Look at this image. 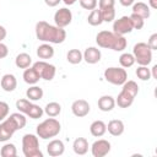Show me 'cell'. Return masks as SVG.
Segmentation results:
<instances>
[{
  "instance_id": "cell-1",
  "label": "cell",
  "mask_w": 157,
  "mask_h": 157,
  "mask_svg": "<svg viewBox=\"0 0 157 157\" xmlns=\"http://www.w3.org/2000/svg\"><path fill=\"white\" fill-rule=\"evenodd\" d=\"M36 37L44 43L60 44L66 39V32L64 28L53 26L45 21L36 23Z\"/></svg>"
},
{
  "instance_id": "cell-2",
  "label": "cell",
  "mask_w": 157,
  "mask_h": 157,
  "mask_svg": "<svg viewBox=\"0 0 157 157\" xmlns=\"http://www.w3.org/2000/svg\"><path fill=\"white\" fill-rule=\"evenodd\" d=\"M27 119L25 114L20 113H12L10 117L5 118L0 123V142H5L12 137V135L26 126Z\"/></svg>"
},
{
  "instance_id": "cell-3",
  "label": "cell",
  "mask_w": 157,
  "mask_h": 157,
  "mask_svg": "<svg viewBox=\"0 0 157 157\" xmlns=\"http://www.w3.org/2000/svg\"><path fill=\"white\" fill-rule=\"evenodd\" d=\"M96 43L101 48L112 49L114 52H123L128 45V42L124 36H119L112 31L98 32V34L96 36Z\"/></svg>"
},
{
  "instance_id": "cell-4",
  "label": "cell",
  "mask_w": 157,
  "mask_h": 157,
  "mask_svg": "<svg viewBox=\"0 0 157 157\" xmlns=\"http://www.w3.org/2000/svg\"><path fill=\"white\" fill-rule=\"evenodd\" d=\"M137 93H139L137 83L132 80H126L123 83V88L115 99V104H118V107L120 108H129L134 103V99L137 96Z\"/></svg>"
},
{
  "instance_id": "cell-5",
  "label": "cell",
  "mask_w": 157,
  "mask_h": 157,
  "mask_svg": "<svg viewBox=\"0 0 157 157\" xmlns=\"http://www.w3.org/2000/svg\"><path fill=\"white\" fill-rule=\"evenodd\" d=\"M60 130H61V125H60L59 120H56L55 118H52V117L43 120L40 124L37 125V135L43 140L55 137L56 135H59Z\"/></svg>"
},
{
  "instance_id": "cell-6",
  "label": "cell",
  "mask_w": 157,
  "mask_h": 157,
  "mask_svg": "<svg viewBox=\"0 0 157 157\" xmlns=\"http://www.w3.org/2000/svg\"><path fill=\"white\" fill-rule=\"evenodd\" d=\"M22 152L25 157H43L38 137L34 134H26L22 137Z\"/></svg>"
},
{
  "instance_id": "cell-7",
  "label": "cell",
  "mask_w": 157,
  "mask_h": 157,
  "mask_svg": "<svg viewBox=\"0 0 157 157\" xmlns=\"http://www.w3.org/2000/svg\"><path fill=\"white\" fill-rule=\"evenodd\" d=\"M132 55L135 58V63L139 65L147 66L152 61V49L145 42H139L132 48Z\"/></svg>"
},
{
  "instance_id": "cell-8",
  "label": "cell",
  "mask_w": 157,
  "mask_h": 157,
  "mask_svg": "<svg viewBox=\"0 0 157 157\" xmlns=\"http://www.w3.org/2000/svg\"><path fill=\"white\" fill-rule=\"evenodd\" d=\"M16 108L18 109V112L29 117L31 119L42 118V115L44 114L43 108L32 103L29 99H18V101H16Z\"/></svg>"
},
{
  "instance_id": "cell-9",
  "label": "cell",
  "mask_w": 157,
  "mask_h": 157,
  "mask_svg": "<svg viewBox=\"0 0 157 157\" xmlns=\"http://www.w3.org/2000/svg\"><path fill=\"white\" fill-rule=\"evenodd\" d=\"M104 78L107 82H109L112 85L120 86L128 80V72L123 67L110 66L104 70Z\"/></svg>"
},
{
  "instance_id": "cell-10",
  "label": "cell",
  "mask_w": 157,
  "mask_h": 157,
  "mask_svg": "<svg viewBox=\"0 0 157 157\" xmlns=\"http://www.w3.org/2000/svg\"><path fill=\"white\" fill-rule=\"evenodd\" d=\"M37 74L39 75L40 78L45 80V81H52L55 76V72H56V69L53 64H49L44 60H39V61H36L32 66Z\"/></svg>"
},
{
  "instance_id": "cell-11",
  "label": "cell",
  "mask_w": 157,
  "mask_h": 157,
  "mask_svg": "<svg viewBox=\"0 0 157 157\" xmlns=\"http://www.w3.org/2000/svg\"><path fill=\"white\" fill-rule=\"evenodd\" d=\"M132 23L129 16H121L120 18L115 20L113 22V32L119 34V36H124L128 34L132 31Z\"/></svg>"
},
{
  "instance_id": "cell-12",
  "label": "cell",
  "mask_w": 157,
  "mask_h": 157,
  "mask_svg": "<svg viewBox=\"0 0 157 157\" xmlns=\"http://www.w3.org/2000/svg\"><path fill=\"white\" fill-rule=\"evenodd\" d=\"M71 21H72V12L66 7H61L54 13V22H55V26L58 27L64 28L69 26Z\"/></svg>"
},
{
  "instance_id": "cell-13",
  "label": "cell",
  "mask_w": 157,
  "mask_h": 157,
  "mask_svg": "<svg viewBox=\"0 0 157 157\" xmlns=\"http://www.w3.org/2000/svg\"><path fill=\"white\" fill-rule=\"evenodd\" d=\"M91 152L93 157H104L110 152V142L104 139L97 140L92 144Z\"/></svg>"
},
{
  "instance_id": "cell-14",
  "label": "cell",
  "mask_w": 157,
  "mask_h": 157,
  "mask_svg": "<svg viewBox=\"0 0 157 157\" xmlns=\"http://www.w3.org/2000/svg\"><path fill=\"white\" fill-rule=\"evenodd\" d=\"M90 110H91V107L86 99H76L71 104V112L75 117L83 118L90 113Z\"/></svg>"
},
{
  "instance_id": "cell-15",
  "label": "cell",
  "mask_w": 157,
  "mask_h": 157,
  "mask_svg": "<svg viewBox=\"0 0 157 157\" xmlns=\"http://www.w3.org/2000/svg\"><path fill=\"white\" fill-rule=\"evenodd\" d=\"M83 55V60L87 63V64H97L101 58H102V53L98 48L96 47H88L85 49V52L82 53Z\"/></svg>"
},
{
  "instance_id": "cell-16",
  "label": "cell",
  "mask_w": 157,
  "mask_h": 157,
  "mask_svg": "<svg viewBox=\"0 0 157 157\" xmlns=\"http://www.w3.org/2000/svg\"><path fill=\"white\" fill-rule=\"evenodd\" d=\"M65 151V146H64V142L61 140H58V139H54L52 140L48 145H47V152L49 156L52 157H56V156H61Z\"/></svg>"
},
{
  "instance_id": "cell-17",
  "label": "cell",
  "mask_w": 157,
  "mask_h": 157,
  "mask_svg": "<svg viewBox=\"0 0 157 157\" xmlns=\"http://www.w3.org/2000/svg\"><path fill=\"white\" fill-rule=\"evenodd\" d=\"M1 88L5 91V92H12L16 90L17 87V80L15 77V75L12 74H6L1 77Z\"/></svg>"
},
{
  "instance_id": "cell-18",
  "label": "cell",
  "mask_w": 157,
  "mask_h": 157,
  "mask_svg": "<svg viewBox=\"0 0 157 157\" xmlns=\"http://www.w3.org/2000/svg\"><path fill=\"white\" fill-rule=\"evenodd\" d=\"M97 104L102 112H110L115 107V99H114V97H112L109 94H104L98 99Z\"/></svg>"
},
{
  "instance_id": "cell-19",
  "label": "cell",
  "mask_w": 157,
  "mask_h": 157,
  "mask_svg": "<svg viewBox=\"0 0 157 157\" xmlns=\"http://www.w3.org/2000/svg\"><path fill=\"white\" fill-rule=\"evenodd\" d=\"M124 129H125L124 123H123L120 119H113V120H110V121L108 123V125H107L108 132H109L110 135H113V136H120V135L124 132Z\"/></svg>"
},
{
  "instance_id": "cell-20",
  "label": "cell",
  "mask_w": 157,
  "mask_h": 157,
  "mask_svg": "<svg viewBox=\"0 0 157 157\" xmlns=\"http://www.w3.org/2000/svg\"><path fill=\"white\" fill-rule=\"evenodd\" d=\"M132 13L135 15H139L140 17H142L144 20L148 18L150 15H151V11H150V6L142 1H137V2H134L132 4Z\"/></svg>"
},
{
  "instance_id": "cell-21",
  "label": "cell",
  "mask_w": 157,
  "mask_h": 157,
  "mask_svg": "<svg viewBox=\"0 0 157 157\" xmlns=\"http://www.w3.org/2000/svg\"><path fill=\"white\" fill-rule=\"evenodd\" d=\"M72 148H74V152L76 155H80V156L86 155L87 151H88V141H87V139H85V137L75 139V141L72 144Z\"/></svg>"
},
{
  "instance_id": "cell-22",
  "label": "cell",
  "mask_w": 157,
  "mask_h": 157,
  "mask_svg": "<svg viewBox=\"0 0 157 157\" xmlns=\"http://www.w3.org/2000/svg\"><path fill=\"white\" fill-rule=\"evenodd\" d=\"M107 131V125L104 121L102 120H94L91 125H90V132L94 136V137H101L105 134Z\"/></svg>"
},
{
  "instance_id": "cell-23",
  "label": "cell",
  "mask_w": 157,
  "mask_h": 157,
  "mask_svg": "<svg viewBox=\"0 0 157 157\" xmlns=\"http://www.w3.org/2000/svg\"><path fill=\"white\" fill-rule=\"evenodd\" d=\"M54 55V48L49 43H43L37 48V56L39 59H50Z\"/></svg>"
},
{
  "instance_id": "cell-24",
  "label": "cell",
  "mask_w": 157,
  "mask_h": 157,
  "mask_svg": "<svg viewBox=\"0 0 157 157\" xmlns=\"http://www.w3.org/2000/svg\"><path fill=\"white\" fill-rule=\"evenodd\" d=\"M40 80L39 75L37 74V71L33 67H27L23 71V81L28 85H36L38 81Z\"/></svg>"
},
{
  "instance_id": "cell-25",
  "label": "cell",
  "mask_w": 157,
  "mask_h": 157,
  "mask_svg": "<svg viewBox=\"0 0 157 157\" xmlns=\"http://www.w3.org/2000/svg\"><path fill=\"white\" fill-rule=\"evenodd\" d=\"M15 64L20 69H27L32 64V58L27 53H20L15 59Z\"/></svg>"
},
{
  "instance_id": "cell-26",
  "label": "cell",
  "mask_w": 157,
  "mask_h": 157,
  "mask_svg": "<svg viewBox=\"0 0 157 157\" xmlns=\"http://www.w3.org/2000/svg\"><path fill=\"white\" fill-rule=\"evenodd\" d=\"M43 94H44L43 90L39 86H36V85H33L32 87H29L26 91V96L29 101H39V99L43 98Z\"/></svg>"
},
{
  "instance_id": "cell-27",
  "label": "cell",
  "mask_w": 157,
  "mask_h": 157,
  "mask_svg": "<svg viewBox=\"0 0 157 157\" xmlns=\"http://www.w3.org/2000/svg\"><path fill=\"white\" fill-rule=\"evenodd\" d=\"M66 60L70 63V64H80L82 60H83V55H82V52L80 49H70L66 54Z\"/></svg>"
},
{
  "instance_id": "cell-28",
  "label": "cell",
  "mask_w": 157,
  "mask_h": 157,
  "mask_svg": "<svg viewBox=\"0 0 157 157\" xmlns=\"http://www.w3.org/2000/svg\"><path fill=\"white\" fill-rule=\"evenodd\" d=\"M44 113L48 115V117H52V118H55L58 117L60 113H61V105L58 103V102H49L45 108L43 109Z\"/></svg>"
},
{
  "instance_id": "cell-29",
  "label": "cell",
  "mask_w": 157,
  "mask_h": 157,
  "mask_svg": "<svg viewBox=\"0 0 157 157\" xmlns=\"http://www.w3.org/2000/svg\"><path fill=\"white\" fill-rule=\"evenodd\" d=\"M87 22L91 25V26H99L103 23V18H102V13H101V10L99 9H94L91 11V13L88 15L87 17Z\"/></svg>"
},
{
  "instance_id": "cell-30",
  "label": "cell",
  "mask_w": 157,
  "mask_h": 157,
  "mask_svg": "<svg viewBox=\"0 0 157 157\" xmlns=\"http://www.w3.org/2000/svg\"><path fill=\"white\" fill-rule=\"evenodd\" d=\"M119 63L121 65V67H131L134 64H135V58L132 54L130 53H123L120 56H119Z\"/></svg>"
},
{
  "instance_id": "cell-31",
  "label": "cell",
  "mask_w": 157,
  "mask_h": 157,
  "mask_svg": "<svg viewBox=\"0 0 157 157\" xmlns=\"http://www.w3.org/2000/svg\"><path fill=\"white\" fill-rule=\"evenodd\" d=\"M0 155L2 157H15L17 155L16 146L13 144H5L0 150Z\"/></svg>"
},
{
  "instance_id": "cell-32",
  "label": "cell",
  "mask_w": 157,
  "mask_h": 157,
  "mask_svg": "<svg viewBox=\"0 0 157 157\" xmlns=\"http://www.w3.org/2000/svg\"><path fill=\"white\" fill-rule=\"evenodd\" d=\"M136 76L141 80V81H148L151 78V70L147 66L140 65L136 69Z\"/></svg>"
},
{
  "instance_id": "cell-33",
  "label": "cell",
  "mask_w": 157,
  "mask_h": 157,
  "mask_svg": "<svg viewBox=\"0 0 157 157\" xmlns=\"http://www.w3.org/2000/svg\"><path fill=\"white\" fill-rule=\"evenodd\" d=\"M102 13L103 22H112L115 18V10L114 7H105V9H99Z\"/></svg>"
},
{
  "instance_id": "cell-34",
  "label": "cell",
  "mask_w": 157,
  "mask_h": 157,
  "mask_svg": "<svg viewBox=\"0 0 157 157\" xmlns=\"http://www.w3.org/2000/svg\"><path fill=\"white\" fill-rule=\"evenodd\" d=\"M130 20H131V23H132V28L134 29H141L145 25V20L142 17H140L139 15H135V13H131V16H129Z\"/></svg>"
},
{
  "instance_id": "cell-35",
  "label": "cell",
  "mask_w": 157,
  "mask_h": 157,
  "mask_svg": "<svg viewBox=\"0 0 157 157\" xmlns=\"http://www.w3.org/2000/svg\"><path fill=\"white\" fill-rule=\"evenodd\" d=\"M80 1V5L82 9L85 10H94L98 5V1L97 0H78Z\"/></svg>"
},
{
  "instance_id": "cell-36",
  "label": "cell",
  "mask_w": 157,
  "mask_h": 157,
  "mask_svg": "<svg viewBox=\"0 0 157 157\" xmlns=\"http://www.w3.org/2000/svg\"><path fill=\"white\" fill-rule=\"evenodd\" d=\"M9 110H10L9 104L4 101H0V121H2L9 115Z\"/></svg>"
},
{
  "instance_id": "cell-37",
  "label": "cell",
  "mask_w": 157,
  "mask_h": 157,
  "mask_svg": "<svg viewBox=\"0 0 157 157\" xmlns=\"http://www.w3.org/2000/svg\"><path fill=\"white\" fill-rule=\"evenodd\" d=\"M147 44L152 50H157V33H153V34L150 36V38L147 40Z\"/></svg>"
},
{
  "instance_id": "cell-38",
  "label": "cell",
  "mask_w": 157,
  "mask_h": 157,
  "mask_svg": "<svg viewBox=\"0 0 157 157\" xmlns=\"http://www.w3.org/2000/svg\"><path fill=\"white\" fill-rule=\"evenodd\" d=\"M115 0H99L98 1V9H105V7H114Z\"/></svg>"
},
{
  "instance_id": "cell-39",
  "label": "cell",
  "mask_w": 157,
  "mask_h": 157,
  "mask_svg": "<svg viewBox=\"0 0 157 157\" xmlns=\"http://www.w3.org/2000/svg\"><path fill=\"white\" fill-rule=\"evenodd\" d=\"M7 54H9V49H7V47H6L2 42H0V59H4Z\"/></svg>"
},
{
  "instance_id": "cell-40",
  "label": "cell",
  "mask_w": 157,
  "mask_h": 157,
  "mask_svg": "<svg viewBox=\"0 0 157 157\" xmlns=\"http://www.w3.org/2000/svg\"><path fill=\"white\" fill-rule=\"evenodd\" d=\"M60 1H61V0H44L45 5L49 6V7H55V6H58Z\"/></svg>"
},
{
  "instance_id": "cell-41",
  "label": "cell",
  "mask_w": 157,
  "mask_h": 157,
  "mask_svg": "<svg viewBox=\"0 0 157 157\" xmlns=\"http://www.w3.org/2000/svg\"><path fill=\"white\" fill-rule=\"evenodd\" d=\"M6 34H7L6 28H5L4 26H1V25H0V42H2V40L6 38Z\"/></svg>"
},
{
  "instance_id": "cell-42",
  "label": "cell",
  "mask_w": 157,
  "mask_h": 157,
  "mask_svg": "<svg viewBox=\"0 0 157 157\" xmlns=\"http://www.w3.org/2000/svg\"><path fill=\"white\" fill-rule=\"evenodd\" d=\"M119 2L123 5V6H131L134 2H135V0H119Z\"/></svg>"
},
{
  "instance_id": "cell-43",
  "label": "cell",
  "mask_w": 157,
  "mask_h": 157,
  "mask_svg": "<svg viewBox=\"0 0 157 157\" xmlns=\"http://www.w3.org/2000/svg\"><path fill=\"white\" fill-rule=\"evenodd\" d=\"M148 6L151 9H157V0H148Z\"/></svg>"
},
{
  "instance_id": "cell-44",
  "label": "cell",
  "mask_w": 157,
  "mask_h": 157,
  "mask_svg": "<svg viewBox=\"0 0 157 157\" xmlns=\"http://www.w3.org/2000/svg\"><path fill=\"white\" fill-rule=\"evenodd\" d=\"M151 76L157 78V65H153L152 66V72H151Z\"/></svg>"
},
{
  "instance_id": "cell-45",
  "label": "cell",
  "mask_w": 157,
  "mask_h": 157,
  "mask_svg": "<svg viewBox=\"0 0 157 157\" xmlns=\"http://www.w3.org/2000/svg\"><path fill=\"white\" fill-rule=\"evenodd\" d=\"M61 1H64V4L65 5H67V6H70V5H74L76 1H78V0H61Z\"/></svg>"
}]
</instances>
